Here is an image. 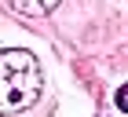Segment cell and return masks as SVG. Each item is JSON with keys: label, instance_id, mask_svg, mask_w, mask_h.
Listing matches in <instances>:
<instances>
[{"label": "cell", "instance_id": "2", "mask_svg": "<svg viewBox=\"0 0 128 117\" xmlns=\"http://www.w3.org/2000/svg\"><path fill=\"white\" fill-rule=\"evenodd\" d=\"M8 4H11V11H18V15H26V18H40V15L55 11L59 0H8Z\"/></svg>", "mask_w": 128, "mask_h": 117}, {"label": "cell", "instance_id": "1", "mask_svg": "<svg viewBox=\"0 0 128 117\" xmlns=\"http://www.w3.org/2000/svg\"><path fill=\"white\" fill-rule=\"evenodd\" d=\"M44 73L30 51H0V114L30 110L40 99Z\"/></svg>", "mask_w": 128, "mask_h": 117}, {"label": "cell", "instance_id": "3", "mask_svg": "<svg viewBox=\"0 0 128 117\" xmlns=\"http://www.w3.org/2000/svg\"><path fill=\"white\" fill-rule=\"evenodd\" d=\"M117 110H124V114H128V84L117 88Z\"/></svg>", "mask_w": 128, "mask_h": 117}]
</instances>
